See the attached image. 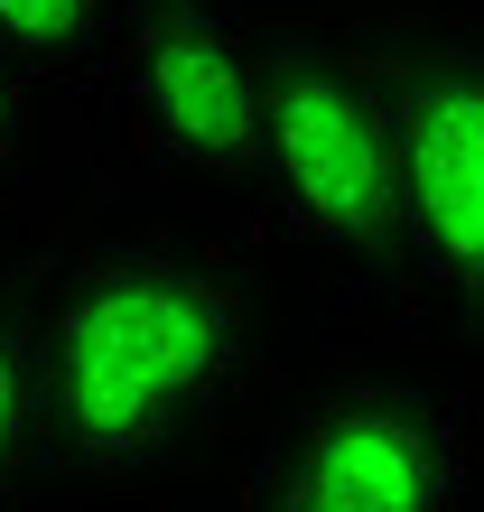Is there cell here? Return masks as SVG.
I'll list each match as a JSON object with an SVG mask.
<instances>
[{"label":"cell","instance_id":"cell-5","mask_svg":"<svg viewBox=\"0 0 484 512\" xmlns=\"http://www.w3.org/2000/svg\"><path fill=\"white\" fill-rule=\"evenodd\" d=\"M363 47L401 131L429 336L484 364V0H363Z\"/></svg>","mask_w":484,"mask_h":512},{"label":"cell","instance_id":"cell-3","mask_svg":"<svg viewBox=\"0 0 484 512\" xmlns=\"http://www.w3.org/2000/svg\"><path fill=\"white\" fill-rule=\"evenodd\" d=\"M224 512H484V364L447 345H308Z\"/></svg>","mask_w":484,"mask_h":512},{"label":"cell","instance_id":"cell-6","mask_svg":"<svg viewBox=\"0 0 484 512\" xmlns=\"http://www.w3.org/2000/svg\"><path fill=\"white\" fill-rule=\"evenodd\" d=\"M121 177L112 122L84 94L47 84L19 47H0V252L47 243Z\"/></svg>","mask_w":484,"mask_h":512},{"label":"cell","instance_id":"cell-1","mask_svg":"<svg viewBox=\"0 0 484 512\" xmlns=\"http://www.w3.org/2000/svg\"><path fill=\"white\" fill-rule=\"evenodd\" d=\"M298 270L270 233L131 177L38 243L56 512H224L298 373Z\"/></svg>","mask_w":484,"mask_h":512},{"label":"cell","instance_id":"cell-8","mask_svg":"<svg viewBox=\"0 0 484 512\" xmlns=\"http://www.w3.org/2000/svg\"><path fill=\"white\" fill-rule=\"evenodd\" d=\"M112 38H121V0H0V47H19L47 84H66L103 112L112 94Z\"/></svg>","mask_w":484,"mask_h":512},{"label":"cell","instance_id":"cell-7","mask_svg":"<svg viewBox=\"0 0 484 512\" xmlns=\"http://www.w3.org/2000/svg\"><path fill=\"white\" fill-rule=\"evenodd\" d=\"M0 512H56L47 391H38V243L0 252Z\"/></svg>","mask_w":484,"mask_h":512},{"label":"cell","instance_id":"cell-4","mask_svg":"<svg viewBox=\"0 0 484 512\" xmlns=\"http://www.w3.org/2000/svg\"><path fill=\"white\" fill-rule=\"evenodd\" d=\"M103 122L131 187L270 233L261 0H121Z\"/></svg>","mask_w":484,"mask_h":512},{"label":"cell","instance_id":"cell-2","mask_svg":"<svg viewBox=\"0 0 484 512\" xmlns=\"http://www.w3.org/2000/svg\"><path fill=\"white\" fill-rule=\"evenodd\" d=\"M270 56V233L298 280L336 298L345 336L438 345L410 243L401 131H391L363 0H261Z\"/></svg>","mask_w":484,"mask_h":512}]
</instances>
